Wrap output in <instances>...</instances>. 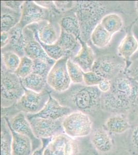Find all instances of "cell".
<instances>
[{
    "instance_id": "obj_30",
    "label": "cell",
    "mask_w": 138,
    "mask_h": 155,
    "mask_svg": "<svg viewBox=\"0 0 138 155\" xmlns=\"http://www.w3.org/2000/svg\"><path fill=\"white\" fill-rule=\"evenodd\" d=\"M67 69L69 75L74 84H84V71L69 58L67 61Z\"/></svg>"
},
{
    "instance_id": "obj_25",
    "label": "cell",
    "mask_w": 138,
    "mask_h": 155,
    "mask_svg": "<svg viewBox=\"0 0 138 155\" xmlns=\"http://www.w3.org/2000/svg\"><path fill=\"white\" fill-rule=\"evenodd\" d=\"M12 134L7 119L1 117V155H12Z\"/></svg>"
},
{
    "instance_id": "obj_39",
    "label": "cell",
    "mask_w": 138,
    "mask_h": 155,
    "mask_svg": "<svg viewBox=\"0 0 138 155\" xmlns=\"http://www.w3.org/2000/svg\"><path fill=\"white\" fill-rule=\"evenodd\" d=\"M131 141L133 148L138 152V125L133 129L131 133Z\"/></svg>"
},
{
    "instance_id": "obj_22",
    "label": "cell",
    "mask_w": 138,
    "mask_h": 155,
    "mask_svg": "<svg viewBox=\"0 0 138 155\" xmlns=\"http://www.w3.org/2000/svg\"><path fill=\"white\" fill-rule=\"evenodd\" d=\"M65 51L68 58H72L77 54L81 47L79 38L75 36L61 31L56 42Z\"/></svg>"
},
{
    "instance_id": "obj_9",
    "label": "cell",
    "mask_w": 138,
    "mask_h": 155,
    "mask_svg": "<svg viewBox=\"0 0 138 155\" xmlns=\"http://www.w3.org/2000/svg\"><path fill=\"white\" fill-rule=\"evenodd\" d=\"M35 136L40 140H50L63 132V119L53 120L26 115Z\"/></svg>"
},
{
    "instance_id": "obj_40",
    "label": "cell",
    "mask_w": 138,
    "mask_h": 155,
    "mask_svg": "<svg viewBox=\"0 0 138 155\" xmlns=\"http://www.w3.org/2000/svg\"><path fill=\"white\" fill-rule=\"evenodd\" d=\"M10 37L8 32H1V48L3 49L8 45Z\"/></svg>"
},
{
    "instance_id": "obj_19",
    "label": "cell",
    "mask_w": 138,
    "mask_h": 155,
    "mask_svg": "<svg viewBox=\"0 0 138 155\" xmlns=\"http://www.w3.org/2000/svg\"><path fill=\"white\" fill-rule=\"evenodd\" d=\"M12 134V155H31L33 145L30 137L15 132L10 128Z\"/></svg>"
},
{
    "instance_id": "obj_28",
    "label": "cell",
    "mask_w": 138,
    "mask_h": 155,
    "mask_svg": "<svg viewBox=\"0 0 138 155\" xmlns=\"http://www.w3.org/2000/svg\"><path fill=\"white\" fill-rule=\"evenodd\" d=\"M21 80L25 89L37 93H41L46 90V86L47 85L46 79L34 73Z\"/></svg>"
},
{
    "instance_id": "obj_23",
    "label": "cell",
    "mask_w": 138,
    "mask_h": 155,
    "mask_svg": "<svg viewBox=\"0 0 138 155\" xmlns=\"http://www.w3.org/2000/svg\"><path fill=\"white\" fill-rule=\"evenodd\" d=\"M21 12L13 11L2 6L1 16V32H9L19 23Z\"/></svg>"
},
{
    "instance_id": "obj_38",
    "label": "cell",
    "mask_w": 138,
    "mask_h": 155,
    "mask_svg": "<svg viewBox=\"0 0 138 155\" xmlns=\"http://www.w3.org/2000/svg\"><path fill=\"white\" fill-rule=\"evenodd\" d=\"M98 87L102 93H108L110 91L111 88V80L103 79L98 84Z\"/></svg>"
},
{
    "instance_id": "obj_4",
    "label": "cell",
    "mask_w": 138,
    "mask_h": 155,
    "mask_svg": "<svg viewBox=\"0 0 138 155\" xmlns=\"http://www.w3.org/2000/svg\"><path fill=\"white\" fill-rule=\"evenodd\" d=\"M93 125L91 115L81 111H74L62 121L64 134L74 140L90 136Z\"/></svg>"
},
{
    "instance_id": "obj_36",
    "label": "cell",
    "mask_w": 138,
    "mask_h": 155,
    "mask_svg": "<svg viewBox=\"0 0 138 155\" xmlns=\"http://www.w3.org/2000/svg\"><path fill=\"white\" fill-rule=\"evenodd\" d=\"M55 7L58 11H68L69 9L73 8L75 2L73 1H53Z\"/></svg>"
},
{
    "instance_id": "obj_35",
    "label": "cell",
    "mask_w": 138,
    "mask_h": 155,
    "mask_svg": "<svg viewBox=\"0 0 138 155\" xmlns=\"http://www.w3.org/2000/svg\"><path fill=\"white\" fill-rule=\"evenodd\" d=\"M24 1H2L1 5L13 11L21 12V8Z\"/></svg>"
},
{
    "instance_id": "obj_12",
    "label": "cell",
    "mask_w": 138,
    "mask_h": 155,
    "mask_svg": "<svg viewBox=\"0 0 138 155\" xmlns=\"http://www.w3.org/2000/svg\"><path fill=\"white\" fill-rule=\"evenodd\" d=\"M6 118L12 130L19 134L30 137L33 145L34 150L43 145L42 140L37 138L34 134L32 126L25 113L19 112L13 116Z\"/></svg>"
},
{
    "instance_id": "obj_2",
    "label": "cell",
    "mask_w": 138,
    "mask_h": 155,
    "mask_svg": "<svg viewBox=\"0 0 138 155\" xmlns=\"http://www.w3.org/2000/svg\"><path fill=\"white\" fill-rule=\"evenodd\" d=\"M73 9L80 24L81 39L87 42L93 30L107 14L106 3L100 1H75Z\"/></svg>"
},
{
    "instance_id": "obj_5",
    "label": "cell",
    "mask_w": 138,
    "mask_h": 155,
    "mask_svg": "<svg viewBox=\"0 0 138 155\" xmlns=\"http://www.w3.org/2000/svg\"><path fill=\"white\" fill-rule=\"evenodd\" d=\"M121 58L114 55H104L95 61L92 71L103 79L112 80L124 72L125 63Z\"/></svg>"
},
{
    "instance_id": "obj_10",
    "label": "cell",
    "mask_w": 138,
    "mask_h": 155,
    "mask_svg": "<svg viewBox=\"0 0 138 155\" xmlns=\"http://www.w3.org/2000/svg\"><path fill=\"white\" fill-rule=\"evenodd\" d=\"M19 24L24 28L30 25L47 19L50 16V9L39 5L35 1H24L21 10Z\"/></svg>"
},
{
    "instance_id": "obj_13",
    "label": "cell",
    "mask_w": 138,
    "mask_h": 155,
    "mask_svg": "<svg viewBox=\"0 0 138 155\" xmlns=\"http://www.w3.org/2000/svg\"><path fill=\"white\" fill-rule=\"evenodd\" d=\"M26 36V45L24 48L25 56L33 60H42L54 65L56 61L47 55L42 45L36 38L33 31L28 27L24 28Z\"/></svg>"
},
{
    "instance_id": "obj_7",
    "label": "cell",
    "mask_w": 138,
    "mask_h": 155,
    "mask_svg": "<svg viewBox=\"0 0 138 155\" xmlns=\"http://www.w3.org/2000/svg\"><path fill=\"white\" fill-rule=\"evenodd\" d=\"M68 58L65 57L56 61L47 76V85L55 93L66 92L72 85L66 65Z\"/></svg>"
},
{
    "instance_id": "obj_24",
    "label": "cell",
    "mask_w": 138,
    "mask_h": 155,
    "mask_svg": "<svg viewBox=\"0 0 138 155\" xmlns=\"http://www.w3.org/2000/svg\"><path fill=\"white\" fill-rule=\"evenodd\" d=\"M113 35L108 32L101 23H98L91 33L90 39L95 47L104 48L108 46Z\"/></svg>"
},
{
    "instance_id": "obj_11",
    "label": "cell",
    "mask_w": 138,
    "mask_h": 155,
    "mask_svg": "<svg viewBox=\"0 0 138 155\" xmlns=\"http://www.w3.org/2000/svg\"><path fill=\"white\" fill-rule=\"evenodd\" d=\"M33 31L36 38L45 45H52L57 42L60 34V28L49 20H44L28 26Z\"/></svg>"
},
{
    "instance_id": "obj_26",
    "label": "cell",
    "mask_w": 138,
    "mask_h": 155,
    "mask_svg": "<svg viewBox=\"0 0 138 155\" xmlns=\"http://www.w3.org/2000/svg\"><path fill=\"white\" fill-rule=\"evenodd\" d=\"M59 25L61 31L72 34L77 38H81L80 24L75 12L73 15H65L61 17Z\"/></svg>"
},
{
    "instance_id": "obj_14",
    "label": "cell",
    "mask_w": 138,
    "mask_h": 155,
    "mask_svg": "<svg viewBox=\"0 0 138 155\" xmlns=\"http://www.w3.org/2000/svg\"><path fill=\"white\" fill-rule=\"evenodd\" d=\"M74 111L70 107L60 104L51 94L49 101L41 111L36 114L28 115L53 120H57L63 119Z\"/></svg>"
},
{
    "instance_id": "obj_17",
    "label": "cell",
    "mask_w": 138,
    "mask_h": 155,
    "mask_svg": "<svg viewBox=\"0 0 138 155\" xmlns=\"http://www.w3.org/2000/svg\"><path fill=\"white\" fill-rule=\"evenodd\" d=\"M81 47L77 54L70 58L74 63L77 64L82 69L84 72L92 71L93 64L95 61V52L87 42L79 39Z\"/></svg>"
},
{
    "instance_id": "obj_8",
    "label": "cell",
    "mask_w": 138,
    "mask_h": 155,
    "mask_svg": "<svg viewBox=\"0 0 138 155\" xmlns=\"http://www.w3.org/2000/svg\"><path fill=\"white\" fill-rule=\"evenodd\" d=\"M80 152L79 142L62 133L48 141L43 155H79Z\"/></svg>"
},
{
    "instance_id": "obj_34",
    "label": "cell",
    "mask_w": 138,
    "mask_h": 155,
    "mask_svg": "<svg viewBox=\"0 0 138 155\" xmlns=\"http://www.w3.org/2000/svg\"><path fill=\"white\" fill-rule=\"evenodd\" d=\"M103 79L98 76V74L92 71L84 72V84L88 87L98 86Z\"/></svg>"
},
{
    "instance_id": "obj_37",
    "label": "cell",
    "mask_w": 138,
    "mask_h": 155,
    "mask_svg": "<svg viewBox=\"0 0 138 155\" xmlns=\"http://www.w3.org/2000/svg\"><path fill=\"white\" fill-rule=\"evenodd\" d=\"M133 93L131 95V103L133 108L138 107V83L133 80Z\"/></svg>"
},
{
    "instance_id": "obj_27",
    "label": "cell",
    "mask_w": 138,
    "mask_h": 155,
    "mask_svg": "<svg viewBox=\"0 0 138 155\" xmlns=\"http://www.w3.org/2000/svg\"><path fill=\"white\" fill-rule=\"evenodd\" d=\"M100 23L108 32L114 35L122 30L124 25V21L120 15L111 12L104 16Z\"/></svg>"
},
{
    "instance_id": "obj_20",
    "label": "cell",
    "mask_w": 138,
    "mask_h": 155,
    "mask_svg": "<svg viewBox=\"0 0 138 155\" xmlns=\"http://www.w3.org/2000/svg\"><path fill=\"white\" fill-rule=\"evenodd\" d=\"M105 127L110 134H121L128 130L131 125L125 114H114L107 119Z\"/></svg>"
},
{
    "instance_id": "obj_1",
    "label": "cell",
    "mask_w": 138,
    "mask_h": 155,
    "mask_svg": "<svg viewBox=\"0 0 138 155\" xmlns=\"http://www.w3.org/2000/svg\"><path fill=\"white\" fill-rule=\"evenodd\" d=\"M51 94L60 104L68 107L74 111H81L91 115L101 109L103 93L98 86L74 84L66 92Z\"/></svg>"
},
{
    "instance_id": "obj_32",
    "label": "cell",
    "mask_w": 138,
    "mask_h": 155,
    "mask_svg": "<svg viewBox=\"0 0 138 155\" xmlns=\"http://www.w3.org/2000/svg\"><path fill=\"white\" fill-rule=\"evenodd\" d=\"M53 66V64L44 60L39 59L33 60V71L32 73L38 74L47 79Z\"/></svg>"
},
{
    "instance_id": "obj_41",
    "label": "cell",
    "mask_w": 138,
    "mask_h": 155,
    "mask_svg": "<svg viewBox=\"0 0 138 155\" xmlns=\"http://www.w3.org/2000/svg\"><path fill=\"white\" fill-rule=\"evenodd\" d=\"M127 77L134 80L138 83V65L134 66L127 71Z\"/></svg>"
},
{
    "instance_id": "obj_6",
    "label": "cell",
    "mask_w": 138,
    "mask_h": 155,
    "mask_svg": "<svg viewBox=\"0 0 138 155\" xmlns=\"http://www.w3.org/2000/svg\"><path fill=\"white\" fill-rule=\"evenodd\" d=\"M51 93L45 90L41 93H37L26 90L14 107L19 112L26 115L36 114L42 110L50 98Z\"/></svg>"
},
{
    "instance_id": "obj_18",
    "label": "cell",
    "mask_w": 138,
    "mask_h": 155,
    "mask_svg": "<svg viewBox=\"0 0 138 155\" xmlns=\"http://www.w3.org/2000/svg\"><path fill=\"white\" fill-rule=\"evenodd\" d=\"M10 41L7 49L2 51H12L22 57L25 56L24 48L26 45V36L24 28L18 24L8 32Z\"/></svg>"
},
{
    "instance_id": "obj_16",
    "label": "cell",
    "mask_w": 138,
    "mask_h": 155,
    "mask_svg": "<svg viewBox=\"0 0 138 155\" xmlns=\"http://www.w3.org/2000/svg\"><path fill=\"white\" fill-rule=\"evenodd\" d=\"M133 80L128 77H117L111 80L110 92L127 104L131 109V97L133 93Z\"/></svg>"
},
{
    "instance_id": "obj_3",
    "label": "cell",
    "mask_w": 138,
    "mask_h": 155,
    "mask_svg": "<svg viewBox=\"0 0 138 155\" xmlns=\"http://www.w3.org/2000/svg\"><path fill=\"white\" fill-rule=\"evenodd\" d=\"M25 91L21 80L14 72H10L1 65V107L6 109L14 106Z\"/></svg>"
},
{
    "instance_id": "obj_29",
    "label": "cell",
    "mask_w": 138,
    "mask_h": 155,
    "mask_svg": "<svg viewBox=\"0 0 138 155\" xmlns=\"http://www.w3.org/2000/svg\"><path fill=\"white\" fill-rule=\"evenodd\" d=\"M21 57L12 51H2V65L7 71L15 72L21 62Z\"/></svg>"
},
{
    "instance_id": "obj_21",
    "label": "cell",
    "mask_w": 138,
    "mask_h": 155,
    "mask_svg": "<svg viewBox=\"0 0 138 155\" xmlns=\"http://www.w3.org/2000/svg\"><path fill=\"white\" fill-rule=\"evenodd\" d=\"M138 51V41L131 33L124 36L117 48L119 57L125 60H130Z\"/></svg>"
},
{
    "instance_id": "obj_44",
    "label": "cell",
    "mask_w": 138,
    "mask_h": 155,
    "mask_svg": "<svg viewBox=\"0 0 138 155\" xmlns=\"http://www.w3.org/2000/svg\"><path fill=\"white\" fill-rule=\"evenodd\" d=\"M136 14L138 17V1L136 2Z\"/></svg>"
},
{
    "instance_id": "obj_15",
    "label": "cell",
    "mask_w": 138,
    "mask_h": 155,
    "mask_svg": "<svg viewBox=\"0 0 138 155\" xmlns=\"http://www.w3.org/2000/svg\"><path fill=\"white\" fill-rule=\"evenodd\" d=\"M89 136L91 145L98 153L106 154L112 151L114 142L110 133L106 129L103 128L95 129Z\"/></svg>"
},
{
    "instance_id": "obj_43",
    "label": "cell",
    "mask_w": 138,
    "mask_h": 155,
    "mask_svg": "<svg viewBox=\"0 0 138 155\" xmlns=\"http://www.w3.org/2000/svg\"><path fill=\"white\" fill-rule=\"evenodd\" d=\"M132 58H133L134 60H138V51H137V52L133 55V57Z\"/></svg>"
},
{
    "instance_id": "obj_31",
    "label": "cell",
    "mask_w": 138,
    "mask_h": 155,
    "mask_svg": "<svg viewBox=\"0 0 138 155\" xmlns=\"http://www.w3.org/2000/svg\"><path fill=\"white\" fill-rule=\"evenodd\" d=\"M33 71V60L26 56L21 58V62L15 74L20 79H23L31 74Z\"/></svg>"
},
{
    "instance_id": "obj_33",
    "label": "cell",
    "mask_w": 138,
    "mask_h": 155,
    "mask_svg": "<svg viewBox=\"0 0 138 155\" xmlns=\"http://www.w3.org/2000/svg\"><path fill=\"white\" fill-rule=\"evenodd\" d=\"M41 45L47 55L53 60L57 61L65 57H68L66 53L57 43L52 45H45L42 44Z\"/></svg>"
},
{
    "instance_id": "obj_42",
    "label": "cell",
    "mask_w": 138,
    "mask_h": 155,
    "mask_svg": "<svg viewBox=\"0 0 138 155\" xmlns=\"http://www.w3.org/2000/svg\"><path fill=\"white\" fill-rule=\"evenodd\" d=\"M50 140H47L45 143H43V145H42V146H40L39 148H37L35 150H34L33 153H32L31 155H43L44 150V148H45V146H46V145L47 144V143L48 142V141Z\"/></svg>"
}]
</instances>
